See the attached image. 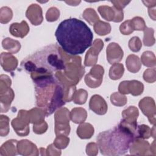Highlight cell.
<instances>
[{
	"mask_svg": "<svg viewBox=\"0 0 156 156\" xmlns=\"http://www.w3.org/2000/svg\"><path fill=\"white\" fill-rule=\"evenodd\" d=\"M55 35L62 49L71 55L83 54L93 42L90 27L77 18L66 19L58 26Z\"/></svg>",
	"mask_w": 156,
	"mask_h": 156,
	"instance_id": "cell-1",
	"label": "cell"
},
{
	"mask_svg": "<svg viewBox=\"0 0 156 156\" xmlns=\"http://www.w3.org/2000/svg\"><path fill=\"white\" fill-rule=\"evenodd\" d=\"M21 67L30 73L32 78L46 75H54L65 69L63 52L56 44H50L24 58Z\"/></svg>",
	"mask_w": 156,
	"mask_h": 156,
	"instance_id": "cell-2",
	"label": "cell"
},
{
	"mask_svg": "<svg viewBox=\"0 0 156 156\" xmlns=\"http://www.w3.org/2000/svg\"><path fill=\"white\" fill-rule=\"evenodd\" d=\"M32 79L35 84L36 104L44 110L46 116L52 115L65 105L63 86L55 74L37 76Z\"/></svg>",
	"mask_w": 156,
	"mask_h": 156,
	"instance_id": "cell-3",
	"label": "cell"
},
{
	"mask_svg": "<svg viewBox=\"0 0 156 156\" xmlns=\"http://www.w3.org/2000/svg\"><path fill=\"white\" fill-rule=\"evenodd\" d=\"M135 139L134 133L119 123L113 129L101 132L97 136V144L102 155H120L127 152Z\"/></svg>",
	"mask_w": 156,
	"mask_h": 156,
	"instance_id": "cell-4",
	"label": "cell"
},
{
	"mask_svg": "<svg viewBox=\"0 0 156 156\" xmlns=\"http://www.w3.org/2000/svg\"><path fill=\"white\" fill-rule=\"evenodd\" d=\"M70 113L66 108H62L55 114V133L56 135L69 133L70 127L69 120Z\"/></svg>",
	"mask_w": 156,
	"mask_h": 156,
	"instance_id": "cell-5",
	"label": "cell"
},
{
	"mask_svg": "<svg viewBox=\"0 0 156 156\" xmlns=\"http://www.w3.org/2000/svg\"><path fill=\"white\" fill-rule=\"evenodd\" d=\"M29 123L27 111L21 110L18 112V116L12 120V126L18 135L26 136L29 132Z\"/></svg>",
	"mask_w": 156,
	"mask_h": 156,
	"instance_id": "cell-6",
	"label": "cell"
},
{
	"mask_svg": "<svg viewBox=\"0 0 156 156\" xmlns=\"http://www.w3.org/2000/svg\"><path fill=\"white\" fill-rule=\"evenodd\" d=\"M104 73L103 67L100 65H94L90 73L85 76V82L87 85L93 88L99 87L102 83Z\"/></svg>",
	"mask_w": 156,
	"mask_h": 156,
	"instance_id": "cell-7",
	"label": "cell"
},
{
	"mask_svg": "<svg viewBox=\"0 0 156 156\" xmlns=\"http://www.w3.org/2000/svg\"><path fill=\"white\" fill-rule=\"evenodd\" d=\"M143 84L137 80L121 82L118 87L120 93H131L133 96H138L141 94L143 91Z\"/></svg>",
	"mask_w": 156,
	"mask_h": 156,
	"instance_id": "cell-8",
	"label": "cell"
},
{
	"mask_svg": "<svg viewBox=\"0 0 156 156\" xmlns=\"http://www.w3.org/2000/svg\"><path fill=\"white\" fill-rule=\"evenodd\" d=\"M104 46L103 41L100 39H96L93 44V46L87 51L84 64L86 66H93L96 64L99 52Z\"/></svg>",
	"mask_w": 156,
	"mask_h": 156,
	"instance_id": "cell-9",
	"label": "cell"
},
{
	"mask_svg": "<svg viewBox=\"0 0 156 156\" xmlns=\"http://www.w3.org/2000/svg\"><path fill=\"white\" fill-rule=\"evenodd\" d=\"M107 59L110 64L120 62L123 57V51L116 43H110L107 48Z\"/></svg>",
	"mask_w": 156,
	"mask_h": 156,
	"instance_id": "cell-10",
	"label": "cell"
},
{
	"mask_svg": "<svg viewBox=\"0 0 156 156\" xmlns=\"http://www.w3.org/2000/svg\"><path fill=\"white\" fill-rule=\"evenodd\" d=\"M154 101L153 99L151 98L150 97H146L142 100L140 101L139 106L140 107V109L143 112V113L147 116L149 121H150L151 124H153L155 125V118L152 116L151 112L155 114V106L152 107V105L154 104Z\"/></svg>",
	"mask_w": 156,
	"mask_h": 156,
	"instance_id": "cell-11",
	"label": "cell"
},
{
	"mask_svg": "<svg viewBox=\"0 0 156 156\" xmlns=\"http://www.w3.org/2000/svg\"><path fill=\"white\" fill-rule=\"evenodd\" d=\"M90 108L98 115H104L107 111V105L105 101L99 95H93L90 101Z\"/></svg>",
	"mask_w": 156,
	"mask_h": 156,
	"instance_id": "cell-12",
	"label": "cell"
},
{
	"mask_svg": "<svg viewBox=\"0 0 156 156\" xmlns=\"http://www.w3.org/2000/svg\"><path fill=\"white\" fill-rule=\"evenodd\" d=\"M26 16L31 23L35 26L40 24L43 21L41 8L36 4H32L27 8Z\"/></svg>",
	"mask_w": 156,
	"mask_h": 156,
	"instance_id": "cell-13",
	"label": "cell"
},
{
	"mask_svg": "<svg viewBox=\"0 0 156 156\" xmlns=\"http://www.w3.org/2000/svg\"><path fill=\"white\" fill-rule=\"evenodd\" d=\"M18 154L23 155H38V149L36 146L27 140H23L17 144Z\"/></svg>",
	"mask_w": 156,
	"mask_h": 156,
	"instance_id": "cell-14",
	"label": "cell"
},
{
	"mask_svg": "<svg viewBox=\"0 0 156 156\" xmlns=\"http://www.w3.org/2000/svg\"><path fill=\"white\" fill-rule=\"evenodd\" d=\"M1 65L5 71H12L18 65V60L12 54L2 52L1 54Z\"/></svg>",
	"mask_w": 156,
	"mask_h": 156,
	"instance_id": "cell-15",
	"label": "cell"
},
{
	"mask_svg": "<svg viewBox=\"0 0 156 156\" xmlns=\"http://www.w3.org/2000/svg\"><path fill=\"white\" fill-rule=\"evenodd\" d=\"M29 31V27L25 21H22L21 23H12L9 27L10 33L16 37L23 38Z\"/></svg>",
	"mask_w": 156,
	"mask_h": 156,
	"instance_id": "cell-16",
	"label": "cell"
},
{
	"mask_svg": "<svg viewBox=\"0 0 156 156\" xmlns=\"http://www.w3.org/2000/svg\"><path fill=\"white\" fill-rule=\"evenodd\" d=\"M1 94V111L2 113L5 112L9 110L10 104L13 99L14 93L13 90L9 88L3 91L0 92Z\"/></svg>",
	"mask_w": 156,
	"mask_h": 156,
	"instance_id": "cell-17",
	"label": "cell"
},
{
	"mask_svg": "<svg viewBox=\"0 0 156 156\" xmlns=\"http://www.w3.org/2000/svg\"><path fill=\"white\" fill-rule=\"evenodd\" d=\"M18 141L16 140H10L4 143L0 148L1 155H15L18 151L17 144Z\"/></svg>",
	"mask_w": 156,
	"mask_h": 156,
	"instance_id": "cell-18",
	"label": "cell"
},
{
	"mask_svg": "<svg viewBox=\"0 0 156 156\" xmlns=\"http://www.w3.org/2000/svg\"><path fill=\"white\" fill-rule=\"evenodd\" d=\"M27 116L30 122L38 124L44 121L45 112L41 108H34L27 111Z\"/></svg>",
	"mask_w": 156,
	"mask_h": 156,
	"instance_id": "cell-19",
	"label": "cell"
},
{
	"mask_svg": "<svg viewBox=\"0 0 156 156\" xmlns=\"http://www.w3.org/2000/svg\"><path fill=\"white\" fill-rule=\"evenodd\" d=\"M86 110L81 107L74 108L70 112L71 119L76 124L84 122L87 118Z\"/></svg>",
	"mask_w": 156,
	"mask_h": 156,
	"instance_id": "cell-20",
	"label": "cell"
},
{
	"mask_svg": "<svg viewBox=\"0 0 156 156\" xmlns=\"http://www.w3.org/2000/svg\"><path fill=\"white\" fill-rule=\"evenodd\" d=\"M77 133L80 138H90L94 133L93 127L89 123H83L77 127Z\"/></svg>",
	"mask_w": 156,
	"mask_h": 156,
	"instance_id": "cell-21",
	"label": "cell"
},
{
	"mask_svg": "<svg viewBox=\"0 0 156 156\" xmlns=\"http://www.w3.org/2000/svg\"><path fill=\"white\" fill-rule=\"evenodd\" d=\"M126 66L127 69L131 73L138 72L141 68V63L140 58L135 55H130L126 59Z\"/></svg>",
	"mask_w": 156,
	"mask_h": 156,
	"instance_id": "cell-22",
	"label": "cell"
},
{
	"mask_svg": "<svg viewBox=\"0 0 156 156\" xmlns=\"http://www.w3.org/2000/svg\"><path fill=\"white\" fill-rule=\"evenodd\" d=\"M139 144L140 147L136 146L135 144L132 143L130 146V154L132 155H143V152H145V154H147V152L149 151V143L144 140H142L141 138H139Z\"/></svg>",
	"mask_w": 156,
	"mask_h": 156,
	"instance_id": "cell-23",
	"label": "cell"
},
{
	"mask_svg": "<svg viewBox=\"0 0 156 156\" xmlns=\"http://www.w3.org/2000/svg\"><path fill=\"white\" fill-rule=\"evenodd\" d=\"M2 45L5 49L12 54L18 52L21 48V44L18 41L10 38H4L2 41Z\"/></svg>",
	"mask_w": 156,
	"mask_h": 156,
	"instance_id": "cell-24",
	"label": "cell"
},
{
	"mask_svg": "<svg viewBox=\"0 0 156 156\" xmlns=\"http://www.w3.org/2000/svg\"><path fill=\"white\" fill-rule=\"evenodd\" d=\"M124 71V66L121 63H114L110 67L109 71V77L111 79L117 80L120 79Z\"/></svg>",
	"mask_w": 156,
	"mask_h": 156,
	"instance_id": "cell-25",
	"label": "cell"
},
{
	"mask_svg": "<svg viewBox=\"0 0 156 156\" xmlns=\"http://www.w3.org/2000/svg\"><path fill=\"white\" fill-rule=\"evenodd\" d=\"M94 31L99 35H105L111 31V26L109 23L98 21L94 24Z\"/></svg>",
	"mask_w": 156,
	"mask_h": 156,
	"instance_id": "cell-26",
	"label": "cell"
},
{
	"mask_svg": "<svg viewBox=\"0 0 156 156\" xmlns=\"http://www.w3.org/2000/svg\"><path fill=\"white\" fill-rule=\"evenodd\" d=\"M98 11L102 17L107 21H113L115 16L113 7L107 5H102L98 7Z\"/></svg>",
	"mask_w": 156,
	"mask_h": 156,
	"instance_id": "cell-27",
	"label": "cell"
},
{
	"mask_svg": "<svg viewBox=\"0 0 156 156\" xmlns=\"http://www.w3.org/2000/svg\"><path fill=\"white\" fill-rule=\"evenodd\" d=\"M152 135V130L149 126L142 124L137 126L135 132V138H149Z\"/></svg>",
	"mask_w": 156,
	"mask_h": 156,
	"instance_id": "cell-28",
	"label": "cell"
},
{
	"mask_svg": "<svg viewBox=\"0 0 156 156\" xmlns=\"http://www.w3.org/2000/svg\"><path fill=\"white\" fill-rule=\"evenodd\" d=\"M82 16L84 19L86 20V21H88V23L91 25H93L94 23L99 21V16L96 14L95 10L93 9L89 8L85 9V10L83 12Z\"/></svg>",
	"mask_w": 156,
	"mask_h": 156,
	"instance_id": "cell-29",
	"label": "cell"
},
{
	"mask_svg": "<svg viewBox=\"0 0 156 156\" xmlns=\"http://www.w3.org/2000/svg\"><path fill=\"white\" fill-rule=\"evenodd\" d=\"M141 62L146 66H153L155 65V57L153 52L146 51L141 56Z\"/></svg>",
	"mask_w": 156,
	"mask_h": 156,
	"instance_id": "cell-30",
	"label": "cell"
},
{
	"mask_svg": "<svg viewBox=\"0 0 156 156\" xmlns=\"http://www.w3.org/2000/svg\"><path fill=\"white\" fill-rule=\"evenodd\" d=\"M12 11L8 7H2L0 9V22L1 23H7L12 18Z\"/></svg>",
	"mask_w": 156,
	"mask_h": 156,
	"instance_id": "cell-31",
	"label": "cell"
},
{
	"mask_svg": "<svg viewBox=\"0 0 156 156\" xmlns=\"http://www.w3.org/2000/svg\"><path fill=\"white\" fill-rule=\"evenodd\" d=\"M110 101L115 105L123 106L127 102V98L121 93H114L110 96Z\"/></svg>",
	"mask_w": 156,
	"mask_h": 156,
	"instance_id": "cell-32",
	"label": "cell"
},
{
	"mask_svg": "<svg viewBox=\"0 0 156 156\" xmlns=\"http://www.w3.org/2000/svg\"><path fill=\"white\" fill-rule=\"evenodd\" d=\"M155 40L154 38V30L152 28L146 27L144 30L143 43L145 46H151L154 44Z\"/></svg>",
	"mask_w": 156,
	"mask_h": 156,
	"instance_id": "cell-33",
	"label": "cell"
},
{
	"mask_svg": "<svg viewBox=\"0 0 156 156\" xmlns=\"http://www.w3.org/2000/svg\"><path fill=\"white\" fill-rule=\"evenodd\" d=\"M87 96L88 93L86 90L80 89L75 92L73 100L75 104H83L86 102Z\"/></svg>",
	"mask_w": 156,
	"mask_h": 156,
	"instance_id": "cell-34",
	"label": "cell"
},
{
	"mask_svg": "<svg viewBox=\"0 0 156 156\" xmlns=\"http://www.w3.org/2000/svg\"><path fill=\"white\" fill-rule=\"evenodd\" d=\"M9 118L5 115H1V132L0 135L1 136L7 135L9 132Z\"/></svg>",
	"mask_w": 156,
	"mask_h": 156,
	"instance_id": "cell-35",
	"label": "cell"
},
{
	"mask_svg": "<svg viewBox=\"0 0 156 156\" xmlns=\"http://www.w3.org/2000/svg\"><path fill=\"white\" fill-rule=\"evenodd\" d=\"M69 141V138L63 135H58L55 139L53 144L57 149H64L67 146Z\"/></svg>",
	"mask_w": 156,
	"mask_h": 156,
	"instance_id": "cell-36",
	"label": "cell"
},
{
	"mask_svg": "<svg viewBox=\"0 0 156 156\" xmlns=\"http://www.w3.org/2000/svg\"><path fill=\"white\" fill-rule=\"evenodd\" d=\"M131 21V23L133 30H144L146 29L145 23L143 19L141 17H134Z\"/></svg>",
	"mask_w": 156,
	"mask_h": 156,
	"instance_id": "cell-37",
	"label": "cell"
},
{
	"mask_svg": "<svg viewBox=\"0 0 156 156\" xmlns=\"http://www.w3.org/2000/svg\"><path fill=\"white\" fill-rule=\"evenodd\" d=\"M141 42L139 37H133L129 41V47L133 52H138L141 48Z\"/></svg>",
	"mask_w": 156,
	"mask_h": 156,
	"instance_id": "cell-38",
	"label": "cell"
},
{
	"mask_svg": "<svg viewBox=\"0 0 156 156\" xmlns=\"http://www.w3.org/2000/svg\"><path fill=\"white\" fill-rule=\"evenodd\" d=\"M59 17V10L56 7H51L46 12V18L48 21H56Z\"/></svg>",
	"mask_w": 156,
	"mask_h": 156,
	"instance_id": "cell-39",
	"label": "cell"
},
{
	"mask_svg": "<svg viewBox=\"0 0 156 156\" xmlns=\"http://www.w3.org/2000/svg\"><path fill=\"white\" fill-rule=\"evenodd\" d=\"M120 32L123 35H129L134 30L130 20H127L121 24L119 26Z\"/></svg>",
	"mask_w": 156,
	"mask_h": 156,
	"instance_id": "cell-40",
	"label": "cell"
},
{
	"mask_svg": "<svg viewBox=\"0 0 156 156\" xmlns=\"http://www.w3.org/2000/svg\"><path fill=\"white\" fill-rule=\"evenodd\" d=\"M155 68L148 69L146 70L143 74L144 80L147 82L152 83L155 80Z\"/></svg>",
	"mask_w": 156,
	"mask_h": 156,
	"instance_id": "cell-41",
	"label": "cell"
},
{
	"mask_svg": "<svg viewBox=\"0 0 156 156\" xmlns=\"http://www.w3.org/2000/svg\"><path fill=\"white\" fill-rule=\"evenodd\" d=\"M48 129V125L45 121L38 124H34L33 130L35 133L41 134L44 133Z\"/></svg>",
	"mask_w": 156,
	"mask_h": 156,
	"instance_id": "cell-42",
	"label": "cell"
},
{
	"mask_svg": "<svg viewBox=\"0 0 156 156\" xmlns=\"http://www.w3.org/2000/svg\"><path fill=\"white\" fill-rule=\"evenodd\" d=\"M86 151L87 155H95L98 152V146L94 143H90L87 144Z\"/></svg>",
	"mask_w": 156,
	"mask_h": 156,
	"instance_id": "cell-43",
	"label": "cell"
},
{
	"mask_svg": "<svg viewBox=\"0 0 156 156\" xmlns=\"http://www.w3.org/2000/svg\"><path fill=\"white\" fill-rule=\"evenodd\" d=\"M130 1H111L112 3L114 4V7L118 9L122 10L125 7Z\"/></svg>",
	"mask_w": 156,
	"mask_h": 156,
	"instance_id": "cell-44",
	"label": "cell"
}]
</instances>
